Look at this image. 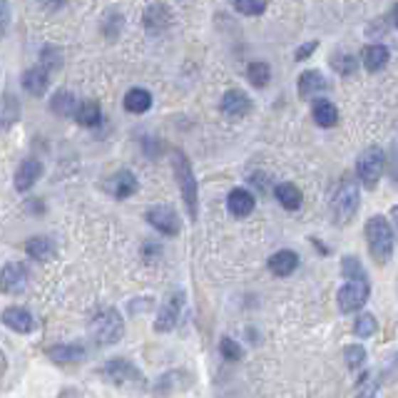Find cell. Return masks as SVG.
<instances>
[{"label": "cell", "instance_id": "30", "mask_svg": "<svg viewBox=\"0 0 398 398\" xmlns=\"http://www.w3.org/2000/svg\"><path fill=\"white\" fill-rule=\"evenodd\" d=\"M331 68H334L339 75H354L356 68H359V60H356L354 55H349V53L334 55V58H331Z\"/></svg>", "mask_w": 398, "mask_h": 398}, {"label": "cell", "instance_id": "25", "mask_svg": "<svg viewBox=\"0 0 398 398\" xmlns=\"http://www.w3.org/2000/svg\"><path fill=\"white\" fill-rule=\"evenodd\" d=\"M274 194H276V199H279V204L284 206V209L296 211L301 206V192H299V187H296V184L281 182L279 187L274 189Z\"/></svg>", "mask_w": 398, "mask_h": 398}, {"label": "cell", "instance_id": "15", "mask_svg": "<svg viewBox=\"0 0 398 398\" xmlns=\"http://www.w3.org/2000/svg\"><path fill=\"white\" fill-rule=\"evenodd\" d=\"M105 189H108V192H112V197L127 199L140 189V182H137V177L130 172V169H122V172H117L108 184H105Z\"/></svg>", "mask_w": 398, "mask_h": 398}, {"label": "cell", "instance_id": "18", "mask_svg": "<svg viewBox=\"0 0 398 398\" xmlns=\"http://www.w3.org/2000/svg\"><path fill=\"white\" fill-rule=\"evenodd\" d=\"M20 83H23V88L28 90L30 95L40 98V95H45V90H48V85H50V73L43 65H35V68L25 70Z\"/></svg>", "mask_w": 398, "mask_h": 398}, {"label": "cell", "instance_id": "32", "mask_svg": "<svg viewBox=\"0 0 398 398\" xmlns=\"http://www.w3.org/2000/svg\"><path fill=\"white\" fill-rule=\"evenodd\" d=\"M219 351H221V356H224L226 361H239L241 356H244V351H241V346L236 344L234 339H229V336H221V341H219Z\"/></svg>", "mask_w": 398, "mask_h": 398}, {"label": "cell", "instance_id": "26", "mask_svg": "<svg viewBox=\"0 0 398 398\" xmlns=\"http://www.w3.org/2000/svg\"><path fill=\"white\" fill-rule=\"evenodd\" d=\"M73 117L78 120V125H83V127H98V125L103 122V112H100V108L95 103H80Z\"/></svg>", "mask_w": 398, "mask_h": 398}, {"label": "cell", "instance_id": "22", "mask_svg": "<svg viewBox=\"0 0 398 398\" xmlns=\"http://www.w3.org/2000/svg\"><path fill=\"white\" fill-rule=\"evenodd\" d=\"M150 108H152V95H150L147 90H142V88L127 90V95H125V110H127V112L142 115V112H147Z\"/></svg>", "mask_w": 398, "mask_h": 398}, {"label": "cell", "instance_id": "33", "mask_svg": "<svg viewBox=\"0 0 398 398\" xmlns=\"http://www.w3.org/2000/svg\"><path fill=\"white\" fill-rule=\"evenodd\" d=\"M234 10L241 15H249V18H256V15H261L266 10V3H251V0H239V3H234Z\"/></svg>", "mask_w": 398, "mask_h": 398}, {"label": "cell", "instance_id": "3", "mask_svg": "<svg viewBox=\"0 0 398 398\" xmlns=\"http://www.w3.org/2000/svg\"><path fill=\"white\" fill-rule=\"evenodd\" d=\"M90 334H93V339L103 346L117 344L125 334V321H122V316H120V311L112 309V306L95 311V316L90 319Z\"/></svg>", "mask_w": 398, "mask_h": 398}, {"label": "cell", "instance_id": "4", "mask_svg": "<svg viewBox=\"0 0 398 398\" xmlns=\"http://www.w3.org/2000/svg\"><path fill=\"white\" fill-rule=\"evenodd\" d=\"M172 172H174V179H177L179 194H182L184 204H187L189 219H197V197H199L197 177H194L192 164H189V159L182 152L172 155Z\"/></svg>", "mask_w": 398, "mask_h": 398}, {"label": "cell", "instance_id": "8", "mask_svg": "<svg viewBox=\"0 0 398 398\" xmlns=\"http://www.w3.org/2000/svg\"><path fill=\"white\" fill-rule=\"evenodd\" d=\"M147 221L164 236H177L179 234V216L174 206L169 204H155L147 209Z\"/></svg>", "mask_w": 398, "mask_h": 398}, {"label": "cell", "instance_id": "31", "mask_svg": "<svg viewBox=\"0 0 398 398\" xmlns=\"http://www.w3.org/2000/svg\"><path fill=\"white\" fill-rule=\"evenodd\" d=\"M344 359H346V366H349L351 371H359L361 366L366 364V351L361 349L359 344H351L344 349Z\"/></svg>", "mask_w": 398, "mask_h": 398}, {"label": "cell", "instance_id": "35", "mask_svg": "<svg viewBox=\"0 0 398 398\" xmlns=\"http://www.w3.org/2000/svg\"><path fill=\"white\" fill-rule=\"evenodd\" d=\"M8 15H10V5L8 3H0V30L8 28Z\"/></svg>", "mask_w": 398, "mask_h": 398}, {"label": "cell", "instance_id": "11", "mask_svg": "<svg viewBox=\"0 0 398 398\" xmlns=\"http://www.w3.org/2000/svg\"><path fill=\"white\" fill-rule=\"evenodd\" d=\"M43 177V162L35 157H28L20 162L18 172H15V189L18 192H28L35 187V182Z\"/></svg>", "mask_w": 398, "mask_h": 398}, {"label": "cell", "instance_id": "23", "mask_svg": "<svg viewBox=\"0 0 398 398\" xmlns=\"http://www.w3.org/2000/svg\"><path fill=\"white\" fill-rule=\"evenodd\" d=\"M78 105H80V100L75 98L73 93H68V90H60V93H55V98L50 100V110H53L58 117H73Z\"/></svg>", "mask_w": 398, "mask_h": 398}, {"label": "cell", "instance_id": "17", "mask_svg": "<svg viewBox=\"0 0 398 398\" xmlns=\"http://www.w3.org/2000/svg\"><path fill=\"white\" fill-rule=\"evenodd\" d=\"M256 206V199L251 192H246V189H231L229 197H226V209H229L231 216H249L251 211H254Z\"/></svg>", "mask_w": 398, "mask_h": 398}, {"label": "cell", "instance_id": "20", "mask_svg": "<svg viewBox=\"0 0 398 398\" xmlns=\"http://www.w3.org/2000/svg\"><path fill=\"white\" fill-rule=\"evenodd\" d=\"M48 356L55 361V364H78V361L85 359V346H80V344H58V346H50Z\"/></svg>", "mask_w": 398, "mask_h": 398}, {"label": "cell", "instance_id": "13", "mask_svg": "<svg viewBox=\"0 0 398 398\" xmlns=\"http://www.w3.org/2000/svg\"><path fill=\"white\" fill-rule=\"evenodd\" d=\"M326 90H329V83H326L319 70H306V73L299 75L296 93H299L301 100H311V98H316V95L326 93Z\"/></svg>", "mask_w": 398, "mask_h": 398}, {"label": "cell", "instance_id": "2", "mask_svg": "<svg viewBox=\"0 0 398 398\" xmlns=\"http://www.w3.org/2000/svg\"><path fill=\"white\" fill-rule=\"evenodd\" d=\"M366 241H369V251L379 264H386L394 254V229H391L386 216H371L366 221Z\"/></svg>", "mask_w": 398, "mask_h": 398}, {"label": "cell", "instance_id": "24", "mask_svg": "<svg viewBox=\"0 0 398 398\" xmlns=\"http://www.w3.org/2000/svg\"><path fill=\"white\" fill-rule=\"evenodd\" d=\"M25 251H28L33 259H53L55 256V241L50 239V236H33V239H28V244H25Z\"/></svg>", "mask_w": 398, "mask_h": 398}, {"label": "cell", "instance_id": "12", "mask_svg": "<svg viewBox=\"0 0 398 398\" xmlns=\"http://www.w3.org/2000/svg\"><path fill=\"white\" fill-rule=\"evenodd\" d=\"M0 319H3V324L8 326V329H13L15 334H30V331L35 329L33 314H30L28 309H23V306H8V309H3Z\"/></svg>", "mask_w": 398, "mask_h": 398}, {"label": "cell", "instance_id": "6", "mask_svg": "<svg viewBox=\"0 0 398 398\" xmlns=\"http://www.w3.org/2000/svg\"><path fill=\"white\" fill-rule=\"evenodd\" d=\"M386 164V152L381 147H366L361 152L359 162H356V174H359V182L364 187H376L381 172H384Z\"/></svg>", "mask_w": 398, "mask_h": 398}, {"label": "cell", "instance_id": "14", "mask_svg": "<svg viewBox=\"0 0 398 398\" xmlns=\"http://www.w3.org/2000/svg\"><path fill=\"white\" fill-rule=\"evenodd\" d=\"M182 304H184V296L182 294H172V299L162 306L159 311L157 321H155V331L164 334V331H172L179 321V314H182Z\"/></svg>", "mask_w": 398, "mask_h": 398}, {"label": "cell", "instance_id": "34", "mask_svg": "<svg viewBox=\"0 0 398 398\" xmlns=\"http://www.w3.org/2000/svg\"><path fill=\"white\" fill-rule=\"evenodd\" d=\"M316 48H319V43H316V40H311V43L301 45V48L296 50V60H299V63H301V60H306V58H309L311 53H314Z\"/></svg>", "mask_w": 398, "mask_h": 398}, {"label": "cell", "instance_id": "27", "mask_svg": "<svg viewBox=\"0 0 398 398\" xmlns=\"http://www.w3.org/2000/svg\"><path fill=\"white\" fill-rule=\"evenodd\" d=\"M246 78H249V83L254 85V88H266L271 80V68L266 63H251L249 68H246Z\"/></svg>", "mask_w": 398, "mask_h": 398}, {"label": "cell", "instance_id": "16", "mask_svg": "<svg viewBox=\"0 0 398 398\" xmlns=\"http://www.w3.org/2000/svg\"><path fill=\"white\" fill-rule=\"evenodd\" d=\"M296 266H299V254L291 249H281V251H274V254L269 256V271L274 276H289L296 271Z\"/></svg>", "mask_w": 398, "mask_h": 398}, {"label": "cell", "instance_id": "36", "mask_svg": "<svg viewBox=\"0 0 398 398\" xmlns=\"http://www.w3.org/2000/svg\"><path fill=\"white\" fill-rule=\"evenodd\" d=\"M356 398H376V389H364Z\"/></svg>", "mask_w": 398, "mask_h": 398}, {"label": "cell", "instance_id": "29", "mask_svg": "<svg viewBox=\"0 0 398 398\" xmlns=\"http://www.w3.org/2000/svg\"><path fill=\"white\" fill-rule=\"evenodd\" d=\"M376 329H379V321H376L374 314H361L359 319H356V324H354V334L361 336V339H369V336H374Z\"/></svg>", "mask_w": 398, "mask_h": 398}, {"label": "cell", "instance_id": "1", "mask_svg": "<svg viewBox=\"0 0 398 398\" xmlns=\"http://www.w3.org/2000/svg\"><path fill=\"white\" fill-rule=\"evenodd\" d=\"M100 376H103L105 381H110L112 386H117V389L127 391V394H140V391H145V386H147L142 371L125 359L108 361V364L100 369Z\"/></svg>", "mask_w": 398, "mask_h": 398}, {"label": "cell", "instance_id": "21", "mask_svg": "<svg viewBox=\"0 0 398 398\" xmlns=\"http://www.w3.org/2000/svg\"><path fill=\"white\" fill-rule=\"evenodd\" d=\"M311 115H314V122L319 127H334L339 122V110L329 100H316L314 108H311Z\"/></svg>", "mask_w": 398, "mask_h": 398}, {"label": "cell", "instance_id": "9", "mask_svg": "<svg viewBox=\"0 0 398 398\" xmlns=\"http://www.w3.org/2000/svg\"><path fill=\"white\" fill-rule=\"evenodd\" d=\"M28 289V266L18 264H5L0 269V291L3 294H23Z\"/></svg>", "mask_w": 398, "mask_h": 398}, {"label": "cell", "instance_id": "7", "mask_svg": "<svg viewBox=\"0 0 398 398\" xmlns=\"http://www.w3.org/2000/svg\"><path fill=\"white\" fill-rule=\"evenodd\" d=\"M371 286L369 281H349L346 286H341L339 291V309L344 314H354V311H361V306L369 301Z\"/></svg>", "mask_w": 398, "mask_h": 398}, {"label": "cell", "instance_id": "28", "mask_svg": "<svg viewBox=\"0 0 398 398\" xmlns=\"http://www.w3.org/2000/svg\"><path fill=\"white\" fill-rule=\"evenodd\" d=\"M341 274L349 281H369L366 279V269L361 266V261L356 256H344L341 259Z\"/></svg>", "mask_w": 398, "mask_h": 398}, {"label": "cell", "instance_id": "5", "mask_svg": "<svg viewBox=\"0 0 398 398\" xmlns=\"http://www.w3.org/2000/svg\"><path fill=\"white\" fill-rule=\"evenodd\" d=\"M361 204V189L356 184V179H344L339 184V189L334 192V199H331V211H334L336 224H349L356 216Z\"/></svg>", "mask_w": 398, "mask_h": 398}, {"label": "cell", "instance_id": "10", "mask_svg": "<svg viewBox=\"0 0 398 398\" xmlns=\"http://www.w3.org/2000/svg\"><path fill=\"white\" fill-rule=\"evenodd\" d=\"M219 110H221V115L229 120L246 117V115L251 112V100H249V95L241 93V90H229V93H224V98H221Z\"/></svg>", "mask_w": 398, "mask_h": 398}, {"label": "cell", "instance_id": "19", "mask_svg": "<svg viewBox=\"0 0 398 398\" xmlns=\"http://www.w3.org/2000/svg\"><path fill=\"white\" fill-rule=\"evenodd\" d=\"M391 53L386 45L376 43V45H366L364 53H361V63H364V68L369 70V73H379V70L386 68V63H389Z\"/></svg>", "mask_w": 398, "mask_h": 398}]
</instances>
